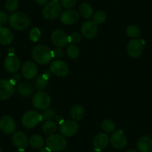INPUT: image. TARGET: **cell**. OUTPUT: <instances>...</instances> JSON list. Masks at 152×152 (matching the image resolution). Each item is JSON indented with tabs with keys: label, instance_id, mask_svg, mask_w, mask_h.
<instances>
[{
	"label": "cell",
	"instance_id": "cell-43",
	"mask_svg": "<svg viewBox=\"0 0 152 152\" xmlns=\"http://www.w3.org/2000/svg\"><path fill=\"white\" fill-rule=\"evenodd\" d=\"M8 55H14V52H15V50H14V49H13V48H10L9 49H8Z\"/></svg>",
	"mask_w": 152,
	"mask_h": 152
},
{
	"label": "cell",
	"instance_id": "cell-1",
	"mask_svg": "<svg viewBox=\"0 0 152 152\" xmlns=\"http://www.w3.org/2000/svg\"><path fill=\"white\" fill-rule=\"evenodd\" d=\"M32 57L37 63L42 65L49 64L53 58L52 51L43 45H39L34 48L32 50Z\"/></svg>",
	"mask_w": 152,
	"mask_h": 152
},
{
	"label": "cell",
	"instance_id": "cell-23",
	"mask_svg": "<svg viewBox=\"0 0 152 152\" xmlns=\"http://www.w3.org/2000/svg\"><path fill=\"white\" fill-rule=\"evenodd\" d=\"M17 93L20 96L28 97L33 93V89L30 84L27 83H21L17 87Z\"/></svg>",
	"mask_w": 152,
	"mask_h": 152
},
{
	"label": "cell",
	"instance_id": "cell-29",
	"mask_svg": "<svg viewBox=\"0 0 152 152\" xmlns=\"http://www.w3.org/2000/svg\"><path fill=\"white\" fill-rule=\"evenodd\" d=\"M102 128L106 132H112L116 129V125L113 121L109 120V119H105L102 122Z\"/></svg>",
	"mask_w": 152,
	"mask_h": 152
},
{
	"label": "cell",
	"instance_id": "cell-39",
	"mask_svg": "<svg viewBox=\"0 0 152 152\" xmlns=\"http://www.w3.org/2000/svg\"><path fill=\"white\" fill-rule=\"evenodd\" d=\"M20 75L19 74H15V75H14L12 76V78H11V82L13 84H14V85H15L16 84H17V83H18L19 81H20Z\"/></svg>",
	"mask_w": 152,
	"mask_h": 152
},
{
	"label": "cell",
	"instance_id": "cell-7",
	"mask_svg": "<svg viewBox=\"0 0 152 152\" xmlns=\"http://www.w3.org/2000/svg\"><path fill=\"white\" fill-rule=\"evenodd\" d=\"M51 40L55 46L63 48L69 43V36L62 30H55L51 35Z\"/></svg>",
	"mask_w": 152,
	"mask_h": 152
},
{
	"label": "cell",
	"instance_id": "cell-16",
	"mask_svg": "<svg viewBox=\"0 0 152 152\" xmlns=\"http://www.w3.org/2000/svg\"><path fill=\"white\" fill-rule=\"evenodd\" d=\"M79 18L78 12L75 10H67L64 11L61 16V21L65 25H72Z\"/></svg>",
	"mask_w": 152,
	"mask_h": 152
},
{
	"label": "cell",
	"instance_id": "cell-41",
	"mask_svg": "<svg viewBox=\"0 0 152 152\" xmlns=\"http://www.w3.org/2000/svg\"><path fill=\"white\" fill-rule=\"evenodd\" d=\"M37 3L40 5H45L47 4L48 0H36Z\"/></svg>",
	"mask_w": 152,
	"mask_h": 152
},
{
	"label": "cell",
	"instance_id": "cell-46",
	"mask_svg": "<svg viewBox=\"0 0 152 152\" xmlns=\"http://www.w3.org/2000/svg\"><path fill=\"white\" fill-rule=\"evenodd\" d=\"M93 152H101V150H100V149L95 148V150L93 151Z\"/></svg>",
	"mask_w": 152,
	"mask_h": 152
},
{
	"label": "cell",
	"instance_id": "cell-19",
	"mask_svg": "<svg viewBox=\"0 0 152 152\" xmlns=\"http://www.w3.org/2000/svg\"><path fill=\"white\" fill-rule=\"evenodd\" d=\"M14 40L12 31L6 27H0V44L8 46Z\"/></svg>",
	"mask_w": 152,
	"mask_h": 152
},
{
	"label": "cell",
	"instance_id": "cell-24",
	"mask_svg": "<svg viewBox=\"0 0 152 152\" xmlns=\"http://www.w3.org/2000/svg\"><path fill=\"white\" fill-rule=\"evenodd\" d=\"M79 12L80 14L85 19H90V17H93V8L90 4L87 3V2H84L80 5Z\"/></svg>",
	"mask_w": 152,
	"mask_h": 152
},
{
	"label": "cell",
	"instance_id": "cell-28",
	"mask_svg": "<svg viewBox=\"0 0 152 152\" xmlns=\"http://www.w3.org/2000/svg\"><path fill=\"white\" fill-rule=\"evenodd\" d=\"M66 53L70 58H72V59H75L79 55L80 51L78 46H75V45H70L67 48Z\"/></svg>",
	"mask_w": 152,
	"mask_h": 152
},
{
	"label": "cell",
	"instance_id": "cell-4",
	"mask_svg": "<svg viewBox=\"0 0 152 152\" xmlns=\"http://www.w3.org/2000/svg\"><path fill=\"white\" fill-rule=\"evenodd\" d=\"M61 11H62V8L59 2L56 1H52V2H48L45 5L42 14L45 19L52 20L56 19L61 14Z\"/></svg>",
	"mask_w": 152,
	"mask_h": 152
},
{
	"label": "cell",
	"instance_id": "cell-27",
	"mask_svg": "<svg viewBox=\"0 0 152 152\" xmlns=\"http://www.w3.org/2000/svg\"><path fill=\"white\" fill-rule=\"evenodd\" d=\"M48 82H49V80L43 78L42 75L38 76L37 78H36V81H35L34 86L36 87V89H37V90H43L48 86Z\"/></svg>",
	"mask_w": 152,
	"mask_h": 152
},
{
	"label": "cell",
	"instance_id": "cell-42",
	"mask_svg": "<svg viewBox=\"0 0 152 152\" xmlns=\"http://www.w3.org/2000/svg\"><path fill=\"white\" fill-rule=\"evenodd\" d=\"M55 119H56V121L60 124V125H61V123H63V122H64V119H63V117L61 116H57Z\"/></svg>",
	"mask_w": 152,
	"mask_h": 152
},
{
	"label": "cell",
	"instance_id": "cell-21",
	"mask_svg": "<svg viewBox=\"0 0 152 152\" xmlns=\"http://www.w3.org/2000/svg\"><path fill=\"white\" fill-rule=\"evenodd\" d=\"M137 148L140 152H152V139L148 137H142L137 142Z\"/></svg>",
	"mask_w": 152,
	"mask_h": 152
},
{
	"label": "cell",
	"instance_id": "cell-47",
	"mask_svg": "<svg viewBox=\"0 0 152 152\" xmlns=\"http://www.w3.org/2000/svg\"><path fill=\"white\" fill-rule=\"evenodd\" d=\"M17 152H25V151H24V149H19L18 151Z\"/></svg>",
	"mask_w": 152,
	"mask_h": 152
},
{
	"label": "cell",
	"instance_id": "cell-11",
	"mask_svg": "<svg viewBox=\"0 0 152 152\" xmlns=\"http://www.w3.org/2000/svg\"><path fill=\"white\" fill-rule=\"evenodd\" d=\"M51 72L59 77L66 76L69 72V67L65 62L62 61H55L49 67Z\"/></svg>",
	"mask_w": 152,
	"mask_h": 152
},
{
	"label": "cell",
	"instance_id": "cell-9",
	"mask_svg": "<svg viewBox=\"0 0 152 152\" xmlns=\"http://www.w3.org/2000/svg\"><path fill=\"white\" fill-rule=\"evenodd\" d=\"M78 126L74 120H66L60 125V131L65 137H72L78 131Z\"/></svg>",
	"mask_w": 152,
	"mask_h": 152
},
{
	"label": "cell",
	"instance_id": "cell-3",
	"mask_svg": "<svg viewBox=\"0 0 152 152\" xmlns=\"http://www.w3.org/2000/svg\"><path fill=\"white\" fill-rule=\"evenodd\" d=\"M66 139L59 134H51L46 140V145L52 151H61L66 148Z\"/></svg>",
	"mask_w": 152,
	"mask_h": 152
},
{
	"label": "cell",
	"instance_id": "cell-6",
	"mask_svg": "<svg viewBox=\"0 0 152 152\" xmlns=\"http://www.w3.org/2000/svg\"><path fill=\"white\" fill-rule=\"evenodd\" d=\"M32 102L37 109L46 110L51 105V98L46 93L39 92L34 95Z\"/></svg>",
	"mask_w": 152,
	"mask_h": 152
},
{
	"label": "cell",
	"instance_id": "cell-37",
	"mask_svg": "<svg viewBox=\"0 0 152 152\" xmlns=\"http://www.w3.org/2000/svg\"><path fill=\"white\" fill-rule=\"evenodd\" d=\"M8 14L5 11H0V26H2L8 21Z\"/></svg>",
	"mask_w": 152,
	"mask_h": 152
},
{
	"label": "cell",
	"instance_id": "cell-10",
	"mask_svg": "<svg viewBox=\"0 0 152 152\" xmlns=\"http://www.w3.org/2000/svg\"><path fill=\"white\" fill-rule=\"evenodd\" d=\"M14 92V85L8 80L0 81V100L5 101L9 99Z\"/></svg>",
	"mask_w": 152,
	"mask_h": 152
},
{
	"label": "cell",
	"instance_id": "cell-18",
	"mask_svg": "<svg viewBox=\"0 0 152 152\" xmlns=\"http://www.w3.org/2000/svg\"><path fill=\"white\" fill-rule=\"evenodd\" d=\"M12 141L14 145L19 149H24L25 148L27 147L28 143L27 136L21 131L14 133V135L12 136Z\"/></svg>",
	"mask_w": 152,
	"mask_h": 152
},
{
	"label": "cell",
	"instance_id": "cell-48",
	"mask_svg": "<svg viewBox=\"0 0 152 152\" xmlns=\"http://www.w3.org/2000/svg\"><path fill=\"white\" fill-rule=\"evenodd\" d=\"M0 152H2V148L0 147Z\"/></svg>",
	"mask_w": 152,
	"mask_h": 152
},
{
	"label": "cell",
	"instance_id": "cell-30",
	"mask_svg": "<svg viewBox=\"0 0 152 152\" xmlns=\"http://www.w3.org/2000/svg\"><path fill=\"white\" fill-rule=\"evenodd\" d=\"M106 20V14L103 11H96L93 16V21L96 24H101L103 23Z\"/></svg>",
	"mask_w": 152,
	"mask_h": 152
},
{
	"label": "cell",
	"instance_id": "cell-17",
	"mask_svg": "<svg viewBox=\"0 0 152 152\" xmlns=\"http://www.w3.org/2000/svg\"><path fill=\"white\" fill-rule=\"evenodd\" d=\"M4 64L5 68L9 72H16L20 68V61L15 55H8Z\"/></svg>",
	"mask_w": 152,
	"mask_h": 152
},
{
	"label": "cell",
	"instance_id": "cell-34",
	"mask_svg": "<svg viewBox=\"0 0 152 152\" xmlns=\"http://www.w3.org/2000/svg\"><path fill=\"white\" fill-rule=\"evenodd\" d=\"M18 5L19 3L17 0H7L6 3H5V8L8 11L12 12L17 9Z\"/></svg>",
	"mask_w": 152,
	"mask_h": 152
},
{
	"label": "cell",
	"instance_id": "cell-12",
	"mask_svg": "<svg viewBox=\"0 0 152 152\" xmlns=\"http://www.w3.org/2000/svg\"><path fill=\"white\" fill-rule=\"evenodd\" d=\"M81 32L83 36L87 39H92L98 34L97 24L93 20H88L81 26Z\"/></svg>",
	"mask_w": 152,
	"mask_h": 152
},
{
	"label": "cell",
	"instance_id": "cell-45",
	"mask_svg": "<svg viewBox=\"0 0 152 152\" xmlns=\"http://www.w3.org/2000/svg\"><path fill=\"white\" fill-rule=\"evenodd\" d=\"M127 152H139V151H136V150H134V149H131V150L128 151Z\"/></svg>",
	"mask_w": 152,
	"mask_h": 152
},
{
	"label": "cell",
	"instance_id": "cell-31",
	"mask_svg": "<svg viewBox=\"0 0 152 152\" xmlns=\"http://www.w3.org/2000/svg\"><path fill=\"white\" fill-rule=\"evenodd\" d=\"M41 37V31L37 28H34L29 33V38L32 42H37Z\"/></svg>",
	"mask_w": 152,
	"mask_h": 152
},
{
	"label": "cell",
	"instance_id": "cell-2",
	"mask_svg": "<svg viewBox=\"0 0 152 152\" xmlns=\"http://www.w3.org/2000/svg\"><path fill=\"white\" fill-rule=\"evenodd\" d=\"M10 26L15 30H24L28 26L30 20L28 17L24 13L16 12L8 17Z\"/></svg>",
	"mask_w": 152,
	"mask_h": 152
},
{
	"label": "cell",
	"instance_id": "cell-44",
	"mask_svg": "<svg viewBox=\"0 0 152 152\" xmlns=\"http://www.w3.org/2000/svg\"><path fill=\"white\" fill-rule=\"evenodd\" d=\"M51 151H51L49 148L46 147V148H44L40 149V151L39 152H51Z\"/></svg>",
	"mask_w": 152,
	"mask_h": 152
},
{
	"label": "cell",
	"instance_id": "cell-22",
	"mask_svg": "<svg viewBox=\"0 0 152 152\" xmlns=\"http://www.w3.org/2000/svg\"><path fill=\"white\" fill-rule=\"evenodd\" d=\"M84 115V110L79 104L75 105L70 110V116L74 121L81 120Z\"/></svg>",
	"mask_w": 152,
	"mask_h": 152
},
{
	"label": "cell",
	"instance_id": "cell-26",
	"mask_svg": "<svg viewBox=\"0 0 152 152\" xmlns=\"http://www.w3.org/2000/svg\"><path fill=\"white\" fill-rule=\"evenodd\" d=\"M58 129V125L56 122L52 120L46 121L43 125V130L44 133L47 134H52Z\"/></svg>",
	"mask_w": 152,
	"mask_h": 152
},
{
	"label": "cell",
	"instance_id": "cell-33",
	"mask_svg": "<svg viewBox=\"0 0 152 152\" xmlns=\"http://www.w3.org/2000/svg\"><path fill=\"white\" fill-rule=\"evenodd\" d=\"M127 34L131 37H138L140 36V30L137 26H128L126 30Z\"/></svg>",
	"mask_w": 152,
	"mask_h": 152
},
{
	"label": "cell",
	"instance_id": "cell-40",
	"mask_svg": "<svg viewBox=\"0 0 152 152\" xmlns=\"http://www.w3.org/2000/svg\"><path fill=\"white\" fill-rule=\"evenodd\" d=\"M50 72H49V71H46L44 73H43V75H42V76H43V78H46V79L49 80V78H50V76H51V73Z\"/></svg>",
	"mask_w": 152,
	"mask_h": 152
},
{
	"label": "cell",
	"instance_id": "cell-38",
	"mask_svg": "<svg viewBox=\"0 0 152 152\" xmlns=\"http://www.w3.org/2000/svg\"><path fill=\"white\" fill-rule=\"evenodd\" d=\"M53 58H61L64 55V51L61 49H56L52 52Z\"/></svg>",
	"mask_w": 152,
	"mask_h": 152
},
{
	"label": "cell",
	"instance_id": "cell-8",
	"mask_svg": "<svg viewBox=\"0 0 152 152\" xmlns=\"http://www.w3.org/2000/svg\"><path fill=\"white\" fill-rule=\"evenodd\" d=\"M143 40H132L128 43L127 46V52L128 55L132 58H137L140 56L142 53L143 46H144Z\"/></svg>",
	"mask_w": 152,
	"mask_h": 152
},
{
	"label": "cell",
	"instance_id": "cell-49",
	"mask_svg": "<svg viewBox=\"0 0 152 152\" xmlns=\"http://www.w3.org/2000/svg\"><path fill=\"white\" fill-rule=\"evenodd\" d=\"M52 1H56V2H58V0H52Z\"/></svg>",
	"mask_w": 152,
	"mask_h": 152
},
{
	"label": "cell",
	"instance_id": "cell-13",
	"mask_svg": "<svg viewBox=\"0 0 152 152\" xmlns=\"http://www.w3.org/2000/svg\"><path fill=\"white\" fill-rule=\"evenodd\" d=\"M17 125L14 119L9 116H4L0 119V130L7 134H12L15 131Z\"/></svg>",
	"mask_w": 152,
	"mask_h": 152
},
{
	"label": "cell",
	"instance_id": "cell-5",
	"mask_svg": "<svg viewBox=\"0 0 152 152\" xmlns=\"http://www.w3.org/2000/svg\"><path fill=\"white\" fill-rule=\"evenodd\" d=\"M41 121V115H40L36 111L29 110L24 114L23 119H22V123L25 128L27 129H31V128H33L37 126L39 122Z\"/></svg>",
	"mask_w": 152,
	"mask_h": 152
},
{
	"label": "cell",
	"instance_id": "cell-35",
	"mask_svg": "<svg viewBox=\"0 0 152 152\" xmlns=\"http://www.w3.org/2000/svg\"><path fill=\"white\" fill-rule=\"evenodd\" d=\"M61 5L65 8H72L76 5V0H61Z\"/></svg>",
	"mask_w": 152,
	"mask_h": 152
},
{
	"label": "cell",
	"instance_id": "cell-32",
	"mask_svg": "<svg viewBox=\"0 0 152 152\" xmlns=\"http://www.w3.org/2000/svg\"><path fill=\"white\" fill-rule=\"evenodd\" d=\"M55 114H56V111L54 109H46L41 115L42 120L45 122L51 120L54 117H55Z\"/></svg>",
	"mask_w": 152,
	"mask_h": 152
},
{
	"label": "cell",
	"instance_id": "cell-14",
	"mask_svg": "<svg viewBox=\"0 0 152 152\" xmlns=\"http://www.w3.org/2000/svg\"><path fill=\"white\" fill-rule=\"evenodd\" d=\"M110 142L116 148H122L127 144V139L122 130L116 131L111 135Z\"/></svg>",
	"mask_w": 152,
	"mask_h": 152
},
{
	"label": "cell",
	"instance_id": "cell-15",
	"mask_svg": "<svg viewBox=\"0 0 152 152\" xmlns=\"http://www.w3.org/2000/svg\"><path fill=\"white\" fill-rule=\"evenodd\" d=\"M22 72H23L25 78L32 79L37 74V67L34 63L31 62V61H28L23 64V68H22Z\"/></svg>",
	"mask_w": 152,
	"mask_h": 152
},
{
	"label": "cell",
	"instance_id": "cell-36",
	"mask_svg": "<svg viewBox=\"0 0 152 152\" xmlns=\"http://www.w3.org/2000/svg\"><path fill=\"white\" fill-rule=\"evenodd\" d=\"M69 40L70 43H78L81 40V35L78 33L74 32L72 34H70V36H69Z\"/></svg>",
	"mask_w": 152,
	"mask_h": 152
},
{
	"label": "cell",
	"instance_id": "cell-25",
	"mask_svg": "<svg viewBox=\"0 0 152 152\" xmlns=\"http://www.w3.org/2000/svg\"><path fill=\"white\" fill-rule=\"evenodd\" d=\"M29 143L33 148L36 149H39L42 148L44 145V140L40 135H33L30 137Z\"/></svg>",
	"mask_w": 152,
	"mask_h": 152
},
{
	"label": "cell",
	"instance_id": "cell-20",
	"mask_svg": "<svg viewBox=\"0 0 152 152\" xmlns=\"http://www.w3.org/2000/svg\"><path fill=\"white\" fill-rule=\"evenodd\" d=\"M109 143V137L105 133H99L96 134L93 139V144L95 148L102 149L104 148Z\"/></svg>",
	"mask_w": 152,
	"mask_h": 152
}]
</instances>
